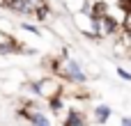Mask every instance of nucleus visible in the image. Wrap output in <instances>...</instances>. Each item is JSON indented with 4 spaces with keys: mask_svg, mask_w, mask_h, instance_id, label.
Here are the masks:
<instances>
[{
    "mask_svg": "<svg viewBox=\"0 0 131 126\" xmlns=\"http://www.w3.org/2000/svg\"><path fill=\"white\" fill-rule=\"evenodd\" d=\"M120 126H131V117H122V124Z\"/></svg>",
    "mask_w": 131,
    "mask_h": 126,
    "instance_id": "8",
    "label": "nucleus"
},
{
    "mask_svg": "<svg viewBox=\"0 0 131 126\" xmlns=\"http://www.w3.org/2000/svg\"><path fill=\"white\" fill-rule=\"evenodd\" d=\"M115 73L122 78V80H127V83H131V71L129 69H124V67H115Z\"/></svg>",
    "mask_w": 131,
    "mask_h": 126,
    "instance_id": "7",
    "label": "nucleus"
},
{
    "mask_svg": "<svg viewBox=\"0 0 131 126\" xmlns=\"http://www.w3.org/2000/svg\"><path fill=\"white\" fill-rule=\"evenodd\" d=\"M30 90L37 94V96H41V99H46V101H55V99H60L62 94H64V85H62V78H58V76H41L39 80H35L32 85H30Z\"/></svg>",
    "mask_w": 131,
    "mask_h": 126,
    "instance_id": "1",
    "label": "nucleus"
},
{
    "mask_svg": "<svg viewBox=\"0 0 131 126\" xmlns=\"http://www.w3.org/2000/svg\"><path fill=\"white\" fill-rule=\"evenodd\" d=\"M111 115H113V110H111V106H106V103H99V106L92 110V117H94L97 124H106V122L111 119Z\"/></svg>",
    "mask_w": 131,
    "mask_h": 126,
    "instance_id": "6",
    "label": "nucleus"
},
{
    "mask_svg": "<svg viewBox=\"0 0 131 126\" xmlns=\"http://www.w3.org/2000/svg\"><path fill=\"white\" fill-rule=\"evenodd\" d=\"M12 53H21V44L0 28V55H12Z\"/></svg>",
    "mask_w": 131,
    "mask_h": 126,
    "instance_id": "3",
    "label": "nucleus"
},
{
    "mask_svg": "<svg viewBox=\"0 0 131 126\" xmlns=\"http://www.w3.org/2000/svg\"><path fill=\"white\" fill-rule=\"evenodd\" d=\"M60 2H62V9L71 16V14H78V11L88 9V2L90 0H60Z\"/></svg>",
    "mask_w": 131,
    "mask_h": 126,
    "instance_id": "5",
    "label": "nucleus"
},
{
    "mask_svg": "<svg viewBox=\"0 0 131 126\" xmlns=\"http://www.w3.org/2000/svg\"><path fill=\"white\" fill-rule=\"evenodd\" d=\"M71 28L85 37V39H97V16L90 11V9H83L78 14H71Z\"/></svg>",
    "mask_w": 131,
    "mask_h": 126,
    "instance_id": "2",
    "label": "nucleus"
},
{
    "mask_svg": "<svg viewBox=\"0 0 131 126\" xmlns=\"http://www.w3.org/2000/svg\"><path fill=\"white\" fill-rule=\"evenodd\" d=\"M23 117H25L32 126H51L48 119H46L39 110H35V108H25V110H23Z\"/></svg>",
    "mask_w": 131,
    "mask_h": 126,
    "instance_id": "4",
    "label": "nucleus"
}]
</instances>
